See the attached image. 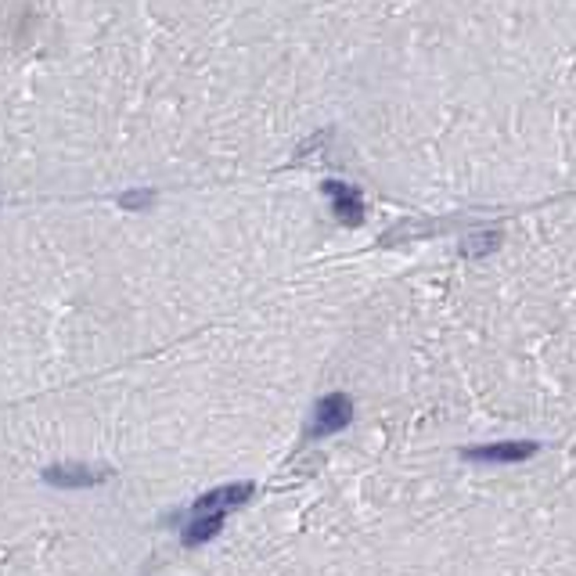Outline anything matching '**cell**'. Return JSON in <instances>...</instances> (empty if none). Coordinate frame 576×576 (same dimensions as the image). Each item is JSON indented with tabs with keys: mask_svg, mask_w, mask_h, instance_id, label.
I'll return each mask as SVG.
<instances>
[{
	"mask_svg": "<svg viewBox=\"0 0 576 576\" xmlns=\"http://www.w3.org/2000/svg\"><path fill=\"white\" fill-rule=\"evenodd\" d=\"M249 498H252V483H231V487H217V490L202 494L191 512H224V508L245 505Z\"/></svg>",
	"mask_w": 576,
	"mask_h": 576,
	"instance_id": "obj_5",
	"label": "cell"
},
{
	"mask_svg": "<svg viewBox=\"0 0 576 576\" xmlns=\"http://www.w3.org/2000/svg\"><path fill=\"white\" fill-rule=\"evenodd\" d=\"M220 530H224V512H195V519L184 526V544L199 547V544L213 540Z\"/></svg>",
	"mask_w": 576,
	"mask_h": 576,
	"instance_id": "obj_6",
	"label": "cell"
},
{
	"mask_svg": "<svg viewBox=\"0 0 576 576\" xmlns=\"http://www.w3.org/2000/svg\"><path fill=\"white\" fill-rule=\"evenodd\" d=\"M321 191L332 199V213H335L342 224H350V227L364 224V202H360V195H357V187H350V184H342V180H325Z\"/></svg>",
	"mask_w": 576,
	"mask_h": 576,
	"instance_id": "obj_3",
	"label": "cell"
},
{
	"mask_svg": "<svg viewBox=\"0 0 576 576\" xmlns=\"http://www.w3.org/2000/svg\"><path fill=\"white\" fill-rule=\"evenodd\" d=\"M353 418V404L346 393H328L317 400V411H314V422H310V436H332L339 429H346Z\"/></svg>",
	"mask_w": 576,
	"mask_h": 576,
	"instance_id": "obj_1",
	"label": "cell"
},
{
	"mask_svg": "<svg viewBox=\"0 0 576 576\" xmlns=\"http://www.w3.org/2000/svg\"><path fill=\"white\" fill-rule=\"evenodd\" d=\"M112 472L109 468H90V465H51L44 472V479L51 487H62V490H83V487H98L105 483Z\"/></svg>",
	"mask_w": 576,
	"mask_h": 576,
	"instance_id": "obj_2",
	"label": "cell"
},
{
	"mask_svg": "<svg viewBox=\"0 0 576 576\" xmlns=\"http://www.w3.org/2000/svg\"><path fill=\"white\" fill-rule=\"evenodd\" d=\"M501 245V235L498 231H487V235H472V238H465V252L468 256H487V252H494Z\"/></svg>",
	"mask_w": 576,
	"mask_h": 576,
	"instance_id": "obj_7",
	"label": "cell"
},
{
	"mask_svg": "<svg viewBox=\"0 0 576 576\" xmlns=\"http://www.w3.org/2000/svg\"><path fill=\"white\" fill-rule=\"evenodd\" d=\"M152 202V191H127V195H119V206L123 210H141Z\"/></svg>",
	"mask_w": 576,
	"mask_h": 576,
	"instance_id": "obj_8",
	"label": "cell"
},
{
	"mask_svg": "<svg viewBox=\"0 0 576 576\" xmlns=\"http://www.w3.org/2000/svg\"><path fill=\"white\" fill-rule=\"evenodd\" d=\"M537 454V443H490V447H468V461H494V465H515Z\"/></svg>",
	"mask_w": 576,
	"mask_h": 576,
	"instance_id": "obj_4",
	"label": "cell"
}]
</instances>
